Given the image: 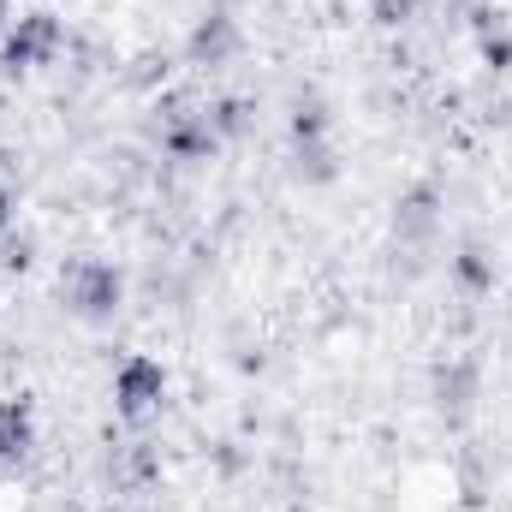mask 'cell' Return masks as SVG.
<instances>
[{"label": "cell", "instance_id": "1", "mask_svg": "<svg viewBox=\"0 0 512 512\" xmlns=\"http://www.w3.org/2000/svg\"><path fill=\"white\" fill-rule=\"evenodd\" d=\"M114 393H120V411L137 423V417H149V411H155V399H161V370H155L149 358H131V364H120Z\"/></svg>", "mask_w": 512, "mask_h": 512}, {"label": "cell", "instance_id": "4", "mask_svg": "<svg viewBox=\"0 0 512 512\" xmlns=\"http://www.w3.org/2000/svg\"><path fill=\"white\" fill-rule=\"evenodd\" d=\"M30 447V411L24 405H0V465L18 459Z\"/></svg>", "mask_w": 512, "mask_h": 512}, {"label": "cell", "instance_id": "5", "mask_svg": "<svg viewBox=\"0 0 512 512\" xmlns=\"http://www.w3.org/2000/svg\"><path fill=\"white\" fill-rule=\"evenodd\" d=\"M0 227H6V197H0Z\"/></svg>", "mask_w": 512, "mask_h": 512}, {"label": "cell", "instance_id": "3", "mask_svg": "<svg viewBox=\"0 0 512 512\" xmlns=\"http://www.w3.org/2000/svg\"><path fill=\"white\" fill-rule=\"evenodd\" d=\"M54 36H60V30H54L48 18H24V24L6 36V60H12V66H30V60H42V54L54 48Z\"/></svg>", "mask_w": 512, "mask_h": 512}, {"label": "cell", "instance_id": "2", "mask_svg": "<svg viewBox=\"0 0 512 512\" xmlns=\"http://www.w3.org/2000/svg\"><path fill=\"white\" fill-rule=\"evenodd\" d=\"M72 304H78L84 316H108V310L120 304V274H114V268H78V274H72Z\"/></svg>", "mask_w": 512, "mask_h": 512}]
</instances>
